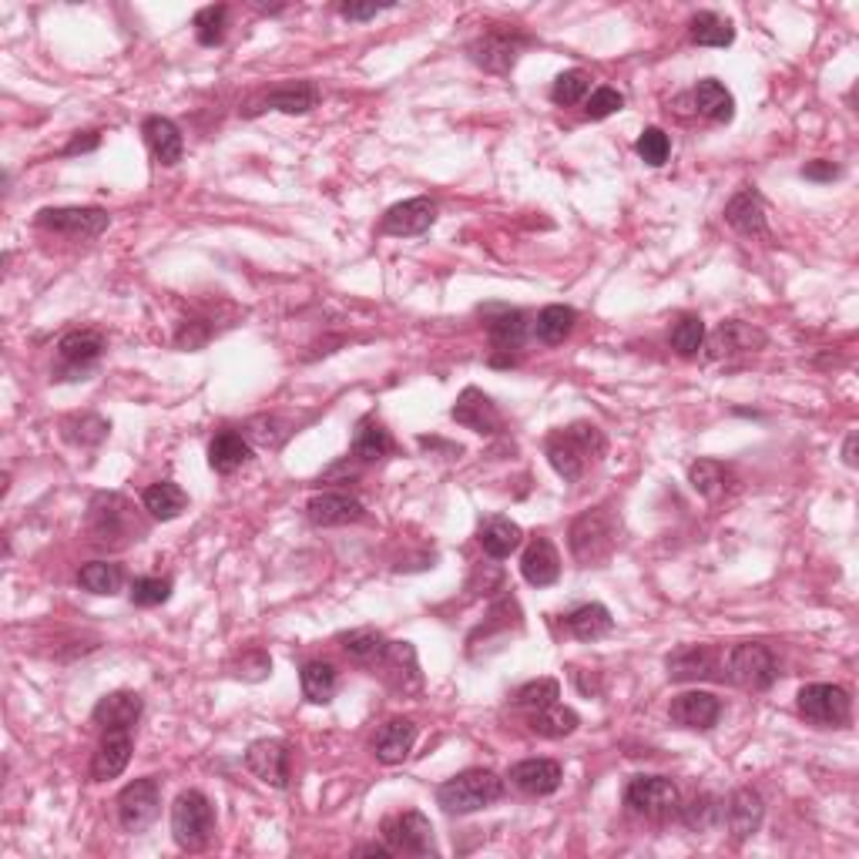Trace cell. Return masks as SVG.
I'll use <instances>...</instances> for the list:
<instances>
[{
  "label": "cell",
  "instance_id": "6da1fadb",
  "mask_svg": "<svg viewBox=\"0 0 859 859\" xmlns=\"http://www.w3.org/2000/svg\"><path fill=\"white\" fill-rule=\"evenodd\" d=\"M618 531H622V521L615 518V511H611V508L581 511V514L571 521V531H567L571 558H574L581 567H597V564H604L611 554H615V548H618Z\"/></svg>",
  "mask_w": 859,
  "mask_h": 859
},
{
  "label": "cell",
  "instance_id": "7a4b0ae2",
  "mask_svg": "<svg viewBox=\"0 0 859 859\" xmlns=\"http://www.w3.org/2000/svg\"><path fill=\"white\" fill-rule=\"evenodd\" d=\"M604 450H607V440H604V433H601L594 423H571L567 430L551 433L548 443H544V453H548L551 467H554L567 483L581 480L584 470H587V463L597 460Z\"/></svg>",
  "mask_w": 859,
  "mask_h": 859
},
{
  "label": "cell",
  "instance_id": "3957f363",
  "mask_svg": "<svg viewBox=\"0 0 859 859\" xmlns=\"http://www.w3.org/2000/svg\"><path fill=\"white\" fill-rule=\"evenodd\" d=\"M504 796V779L490 769H467L453 779H447L437 789V802L450 812V816H470L480 812L487 806H494Z\"/></svg>",
  "mask_w": 859,
  "mask_h": 859
},
{
  "label": "cell",
  "instance_id": "277c9868",
  "mask_svg": "<svg viewBox=\"0 0 859 859\" xmlns=\"http://www.w3.org/2000/svg\"><path fill=\"white\" fill-rule=\"evenodd\" d=\"M88 531L94 538V544H111V548H125L132 541H139V521L132 504L121 494H94L88 504Z\"/></svg>",
  "mask_w": 859,
  "mask_h": 859
},
{
  "label": "cell",
  "instance_id": "5b68a950",
  "mask_svg": "<svg viewBox=\"0 0 859 859\" xmlns=\"http://www.w3.org/2000/svg\"><path fill=\"white\" fill-rule=\"evenodd\" d=\"M172 836L185 852H202L215 836V809L205 792L185 789L172 806Z\"/></svg>",
  "mask_w": 859,
  "mask_h": 859
},
{
  "label": "cell",
  "instance_id": "8992f818",
  "mask_svg": "<svg viewBox=\"0 0 859 859\" xmlns=\"http://www.w3.org/2000/svg\"><path fill=\"white\" fill-rule=\"evenodd\" d=\"M725 675L732 685H739L746 692H766L779 678V658L773 655V648H766L759 642H743L728 652Z\"/></svg>",
  "mask_w": 859,
  "mask_h": 859
},
{
  "label": "cell",
  "instance_id": "52a82bcc",
  "mask_svg": "<svg viewBox=\"0 0 859 859\" xmlns=\"http://www.w3.org/2000/svg\"><path fill=\"white\" fill-rule=\"evenodd\" d=\"M162 812V783L155 776L135 779L117 792V822L129 832H145Z\"/></svg>",
  "mask_w": 859,
  "mask_h": 859
},
{
  "label": "cell",
  "instance_id": "ba28073f",
  "mask_svg": "<svg viewBox=\"0 0 859 859\" xmlns=\"http://www.w3.org/2000/svg\"><path fill=\"white\" fill-rule=\"evenodd\" d=\"M34 225L44 232L71 235V238H98L108 225L111 215L98 205H68V208H41L34 215Z\"/></svg>",
  "mask_w": 859,
  "mask_h": 859
},
{
  "label": "cell",
  "instance_id": "9c48e42d",
  "mask_svg": "<svg viewBox=\"0 0 859 859\" xmlns=\"http://www.w3.org/2000/svg\"><path fill=\"white\" fill-rule=\"evenodd\" d=\"M625 806L645 819H668L678 812V789L668 776H635L625 789Z\"/></svg>",
  "mask_w": 859,
  "mask_h": 859
},
{
  "label": "cell",
  "instance_id": "30bf717a",
  "mask_svg": "<svg viewBox=\"0 0 859 859\" xmlns=\"http://www.w3.org/2000/svg\"><path fill=\"white\" fill-rule=\"evenodd\" d=\"M384 839L387 846L397 852H407V856H433L437 846H433V826L423 812L417 809H407V812H397V816H387L384 819Z\"/></svg>",
  "mask_w": 859,
  "mask_h": 859
},
{
  "label": "cell",
  "instance_id": "8fae6325",
  "mask_svg": "<svg viewBox=\"0 0 859 859\" xmlns=\"http://www.w3.org/2000/svg\"><path fill=\"white\" fill-rule=\"evenodd\" d=\"M799 712L816 722V725H829V728H842L852 715V698L846 688L839 685H826V682H816V685H806L799 688Z\"/></svg>",
  "mask_w": 859,
  "mask_h": 859
},
{
  "label": "cell",
  "instance_id": "7c38bea8",
  "mask_svg": "<svg viewBox=\"0 0 859 859\" xmlns=\"http://www.w3.org/2000/svg\"><path fill=\"white\" fill-rule=\"evenodd\" d=\"M245 766L256 779H263L273 789H289L293 779V749L286 739H259L245 753Z\"/></svg>",
  "mask_w": 859,
  "mask_h": 859
},
{
  "label": "cell",
  "instance_id": "4fadbf2b",
  "mask_svg": "<svg viewBox=\"0 0 859 859\" xmlns=\"http://www.w3.org/2000/svg\"><path fill=\"white\" fill-rule=\"evenodd\" d=\"M521 48H524V38H511V34H501V31H490L483 38H477L467 54L477 68L490 71V74H511L518 58H521Z\"/></svg>",
  "mask_w": 859,
  "mask_h": 859
},
{
  "label": "cell",
  "instance_id": "5bb4252c",
  "mask_svg": "<svg viewBox=\"0 0 859 859\" xmlns=\"http://www.w3.org/2000/svg\"><path fill=\"white\" fill-rule=\"evenodd\" d=\"M722 819H725L732 839L743 842V839H749V836L759 832V826H763V819H766V802H763V796H759L756 789L743 786V789H735V792L728 796V802L722 806Z\"/></svg>",
  "mask_w": 859,
  "mask_h": 859
},
{
  "label": "cell",
  "instance_id": "9a60e30c",
  "mask_svg": "<svg viewBox=\"0 0 859 859\" xmlns=\"http://www.w3.org/2000/svg\"><path fill=\"white\" fill-rule=\"evenodd\" d=\"M319 104V88L316 81H289L273 88L269 94H263L259 101H253L245 108V117H256L263 111H283V114H306Z\"/></svg>",
  "mask_w": 859,
  "mask_h": 859
},
{
  "label": "cell",
  "instance_id": "2e32d148",
  "mask_svg": "<svg viewBox=\"0 0 859 859\" xmlns=\"http://www.w3.org/2000/svg\"><path fill=\"white\" fill-rule=\"evenodd\" d=\"M132 763V732L129 728H111L101 735V743L94 749L91 759V779L94 783H108L117 779Z\"/></svg>",
  "mask_w": 859,
  "mask_h": 859
},
{
  "label": "cell",
  "instance_id": "e0dca14e",
  "mask_svg": "<svg viewBox=\"0 0 859 859\" xmlns=\"http://www.w3.org/2000/svg\"><path fill=\"white\" fill-rule=\"evenodd\" d=\"M450 417H453L460 427H467V430H473V433H487V437L498 433V430L504 427V417H501L498 403L490 400L487 393H480L477 387H467V390L457 397Z\"/></svg>",
  "mask_w": 859,
  "mask_h": 859
},
{
  "label": "cell",
  "instance_id": "ac0fdd59",
  "mask_svg": "<svg viewBox=\"0 0 859 859\" xmlns=\"http://www.w3.org/2000/svg\"><path fill=\"white\" fill-rule=\"evenodd\" d=\"M377 668L384 672V678H387V685H390L393 692L410 695V692H420V685H423L420 662H417V648H413L410 642H390Z\"/></svg>",
  "mask_w": 859,
  "mask_h": 859
},
{
  "label": "cell",
  "instance_id": "d6986e66",
  "mask_svg": "<svg viewBox=\"0 0 859 859\" xmlns=\"http://www.w3.org/2000/svg\"><path fill=\"white\" fill-rule=\"evenodd\" d=\"M142 708H145V702H142L139 692H129V688L108 692L104 698H98V705L91 712V722L101 732H111V728H129L132 732L142 718Z\"/></svg>",
  "mask_w": 859,
  "mask_h": 859
},
{
  "label": "cell",
  "instance_id": "ffe728a7",
  "mask_svg": "<svg viewBox=\"0 0 859 859\" xmlns=\"http://www.w3.org/2000/svg\"><path fill=\"white\" fill-rule=\"evenodd\" d=\"M433 222H437V205L430 198H407V202L387 208V215L380 222V232L397 235V238H410V235H423Z\"/></svg>",
  "mask_w": 859,
  "mask_h": 859
},
{
  "label": "cell",
  "instance_id": "44dd1931",
  "mask_svg": "<svg viewBox=\"0 0 859 859\" xmlns=\"http://www.w3.org/2000/svg\"><path fill=\"white\" fill-rule=\"evenodd\" d=\"M725 222L743 232V235H753V238H763L769 235V215H766V202L756 188H743L735 192L725 205Z\"/></svg>",
  "mask_w": 859,
  "mask_h": 859
},
{
  "label": "cell",
  "instance_id": "7402d4cb",
  "mask_svg": "<svg viewBox=\"0 0 859 859\" xmlns=\"http://www.w3.org/2000/svg\"><path fill=\"white\" fill-rule=\"evenodd\" d=\"M672 682H705L718 675V655L708 645H682L665 658Z\"/></svg>",
  "mask_w": 859,
  "mask_h": 859
},
{
  "label": "cell",
  "instance_id": "603a6c76",
  "mask_svg": "<svg viewBox=\"0 0 859 859\" xmlns=\"http://www.w3.org/2000/svg\"><path fill=\"white\" fill-rule=\"evenodd\" d=\"M514 789H521L524 796H551L561 789V779H564V769L561 763L554 759H524L518 766H511V776Z\"/></svg>",
  "mask_w": 859,
  "mask_h": 859
},
{
  "label": "cell",
  "instance_id": "cb8c5ba5",
  "mask_svg": "<svg viewBox=\"0 0 859 859\" xmlns=\"http://www.w3.org/2000/svg\"><path fill=\"white\" fill-rule=\"evenodd\" d=\"M413 743H417V722L410 718H390L374 739V756L384 763V766H400L407 763V756L413 753Z\"/></svg>",
  "mask_w": 859,
  "mask_h": 859
},
{
  "label": "cell",
  "instance_id": "d4e9b609",
  "mask_svg": "<svg viewBox=\"0 0 859 859\" xmlns=\"http://www.w3.org/2000/svg\"><path fill=\"white\" fill-rule=\"evenodd\" d=\"M759 346H766V336L759 329H753L749 323H722L712 336H708V352L705 359H725L735 352H756Z\"/></svg>",
  "mask_w": 859,
  "mask_h": 859
},
{
  "label": "cell",
  "instance_id": "484cf974",
  "mask_svg": "<svg viewBox=\"0 0 859 859\" xmlns=\"http://www.w3.org/2000/svg\"><path fill=\"white\" fill-rule=\"evenodd\" d=\"M306 518L316 528H342V524H356L366 518L362 504L349 494H316L306 504Z\"/></svg>",
  "mask_w": 859,
  "mask_h": 859
},
{
  "label": "cell",
  "instance_id": "4316f807",
  "mask_svg": "<svg viewBox=\"0 0 859 859\" xmlns=\"http://www.w3.org/2000/svg\"><path fill=\"white\" fill-rule=\"evenodd\" d=\"M668 715L682 728H712L722 715V702L712 692H682L672 698Z\"/></svg>",
  "mask_w": 859,
  "mask_h": 859
},
{
  "label": "cell",
  "instance_id": "83f0119b",
  "mask_svg": "<svg viewBox=\"0 0 859 859\" xmlns=\"http://www.w3.org/2000/svg\"><path fill=\"white\" fill-rule=\"evenodd\" d=\"M528 329H531L528 313L508 309V306H487V336L494 342V349H501V352L521 349Z\"/></svg>",
  "mask_w": 859,
  "mask_h": 859
},
{
  "label": "cell",
  "instance_id": "f1b7e54d",
  "mask_svg": "<svg viewBox=\"0 0 859 859\" xmlns=\"http://www.w3.org/2000/svg\"><path fill=\"white\" fill-rule=\"evenodd\" d=\"M521 574L534 587H551L561 577V554L548 538H534L521 558Z\"/></svg>",
  "mask_w": 859,
  "mask_h": 859
},
{
  "label": "cell",
  "instance_id": "f546056e",
  "mask_svg": "<svg viewBox=\"0 0 859 859\" xmlns=\"http://www.w3.org/2000/svg\"><path fill=\"white\" fill-rule=\"evenodd\" d=\"M142 135H145L149 149L155 152V158H158L162 165L172 168V165L182 162V155H185V139H182V132H178L175 121H168V117H162V114H152V117H145Z\"/></svg>",
  "mask_w": 859,
  "mask_h": 859
},
{
  "label": "cell",
  "instance_id": "4dcf8cb0",
  "mask_svg": "<svg viewBox=\"0 0 859 859\" xmlns=\"http://www.w3.org/2000/svg\"><path fill=\"white\" fill-rule=\"evenodd\" d=\"M249 460H253V447H249V440H245L242 433L222 430V433L212 437V443H208V467L215 473L228 477V473L242 470Z\"/></svg>",
  "mask_w": 859,
  "mask_h": 859
},
{
  "label": "cell",
  "instance_id": "1f68e13d",
  "mask_svg": "<svg viewBox=\"0 0 859 859\" xmlns=\"http://www.w3.org/2000/svg\"><path fill=\"white\" fill-rule=\"evenodd\" d=\"M477 541H480L483 554H490V558L501 561V558H511V554L524 544V531H521V524H514L511 518H490V521L480 524Z\"/></svg>",
  "mask_w": 859,
  "mask_h": 859
},
{
  "label": "cell",
  "instance_id": "d6a6232c",
  "mask_svg": "<svg viewBox=\"0 0 859 859\" xmlns=\"http://www.w3.org/2000/svg\"><path fill=\"white\" fill-rule=\"evenodd\" d=\"M142 504L155 521H175L188 511V494L175 480H158L142 494Z\"/></svg>",
  "mask_w": 859,
  "mask_h": 859
},
{
  "label": "cell",
  "instance_id": "836d02e7",
  "mask_svg": "<svg viewBox=\"0 0 859 859\" xmlns=\"http://www.w3.org/2000/svg\"><path fill=\"white\" fill-rule=\"evenodd\" d=\"M528 725L534 735H541V739H567L571 732H577L581 718L574 708L561 705V702H551L538 712H528Z\"/></svg>",
  "mask_w": 859,
  "mask_h": 859
},
{
  "label": "cell",
  "instance_id": "e575fe53",
  "mask_svg": "<svg viewBox=\"0 0 859 859\" xmlns=\"http://www.w3.org/2000/svg\"><path fill=\"white\" fill-rule=\"evenodd\" d=\"M692 101H695V111L705 114L708 121H718V125H725V121L735 117V98L732 91L715 81V78H702L692 91Z\"/></svg>",
  "mask_w": 859,
  "mask_h": 859
},
{
  "label": "cell",
  "instance_id": "d590c367",
  "mask_svg": "<svg viewBox=\"0 0 859 859\" xmlns=\"http://www.w3.org/2000/svg\"><path fill=\"white\" fill-rule=\"evenodd\" d=\"M104 352V336L94 333V329H74V333H64L61 342H58V356L61 362L68 366H78V370H88L91 362H98Z\"/></svg>",
  "mask_w": 859,
  "mask_h": 859
},
{
  "label": "cell",
  "instance_id": "8d00e7d4",
  "mask_svg": "<svg viewBox=\"0 0 859 859\" xmlns=\"http://www.w3.org/2000/svg\"><path fill=\"white\" fill-rule=\"evenodd\" d=\"M393 450V440H390V430L377 420V417H362L356 423V433H352V457L362 460V463H374L380 457H387Z\"/></svg>",
  "mask_w": 859,
  "mask_h": 859
},
{
  "label": "cell",
  "instance_id": "74e56055",
  "mask_svg": "<svg viewBox=\"0 0 859 859\" xmlns=\"http://www.w3.org/2000/svg\"><path fill=\"white\" fill-rule=\"evenodd\" d=\"M567 628H571V635L577 642H597V638H604L611 628H615V618H611V611L604 604L591 601V604H581V607L571 611Z\"/></svg>",
  "mask_w": 859,
  "mask_h": 859
},
{
  "label": "cell",
  "instance_id": "f35d334b",
  "mask_svg": "<svg viewBox=\"0 0 859 859\" xmlns=\"http://www.w3.org/2000/svg\"><path fill=\"white\" fill-rule=\"evenodd\" d=\"M688 483L698 490L702 498L718 501V498H725L728 490H732V470L725 463H718V460L702 457V460H695L688 467Z\"/></svg>",
  "mask_w": 859,
  "mask_h": 859
},
{
  "label": "cell",
  "instance_id": "ab89813d",
  "mask_svg": "<svg viewBox=\"0 0 859 859\" xmlns=\"http://www.w3.org/2000/svg\"><path fill=\"white\" fill-rule=\"evenodd\" d=\"M339 645H342L346 658H352L356 665H370V668H377L390 642H387L377 628H356V632L342 635V638H339Z\"/></svg>",
  "mask_w": 859,
  "mask_h": 859
},
{
  "label": "cell",
  "instance_id": "60d3db41",
  "mask_svg": "<svg viewBox=\"0 0 859 859\" xmlns=\"http://www.w3.org/2000/svg\"><path fill=\"white\" fill-rule=\"evenodd\" d=\"M574 326H577V313L571 306H544L534 319V336L544 346H558L574 333Z\"/></svg>",
  "mask_w": 859,
  "mask_h": 859
},
{
  "label": "cell",
  "instance_id": "b9f144b4",
  "mask_svg": "<svg viewBox=\"0 0 859 859\" xmlns=\"http://www.w3.org/2000/svg\"><path fill=\"white\" fill-rule=\"evenodd\" d=\"M688 38L702 48H728L735 41V28H732V21L712 14V11H702L688 21Z\"/></svg>",
  "mask_w": 859,
  "mask_h": 859
},
{
  "label": "cell",
  "instance_id": "7bdbcfd3",
  "mask_svg": "<svg viewBox=\"0 0 859 859\" xmlns=\"http://www.w3.org/2000/svg\"><path fill=\"white\" fill-rule=\"evenodd\" d=\"M299 682H303V695L313 705H326V702H333L339 678H336V668L329 662H306L303 672H299Z\"/></svg>",
  "mask_w": 859,
  "mask_h": 859
},
{
  "label": "cell",
  "instance_id": "ee69618b",
  "mask_svg": "<svg viewBox=\"0 0 859 859\" xmlns=\"http://www.w3.org/2000/svg\"><path fill=\"white\" fill-rule=\"evenodd\" d=\"M121 581H125V574H121L117 564L111 561H91L78 571V584L91 594H117L121 591Z\"/></svg>",
  "mask_w": 859,
  "mask_h": 859
},
{
  "label": "cell",
  "instance_id": "f6af8a7d",
  "mask_svg": "<svg viewBox=\"0 0 859 859\" xmlns=\"http://www.w3.org/2000/svg\"><path fill=\"white\" fill-rule=\"evenodd\" d=\"M195 28V41L202 48H215L225 41V28H228V8L225 4H212V8H202L192 21Z\"/></svg>",
  "mask_w": 859,
  "mask_h": 859
},
{
  "label": "cell",
  "instance_id": "bcb514c9",
  "mask_svg": "<svg viewBox=\"0 0 859 859\" xmlns=\"http://www.w3.org/2000/svg\"><path fill=\"white\" fill-rule=\"evenodd\" d=\"M668 339H672V349L678 356H685V359L698 356V349L705 346V323H702V316H692V313L678 316V323L672 326Z\"/></svg>",
  "mask_w": 859,
  "mask_h": 859
},
{
  "label": "cell",
  "instance_id": "7dc6e473",
  "mask_svg": "<svg viewBox=\"0 0 859 859\" xmlns=\"http://www.w3.org/2000/svg\"><path fill=\"white\" fill-rule=\"evenodd\" d=\"M111 423L94 417V413H81V417H68L61 423V437L68 443H81V447H91V443H101L108 437Z\"/></svg>",
  "mask_w": 859,
  "mask_h": 859
},
{
  "label": "cell",
  "instance_id": "c3c4849f",
  "mask_svg": "<svg viewBox=\"0 0 859 859\" xmlns=\"http://www.w3.org/2000/svg\"><path fill=\"white\" fill-rule=\"evenodd\" d=\"M678 816H682V822H685L688 829H695V832H708V829L722 819V806H718V799H715V796L698 792V796H692V802H688V806H678Z\"/></svg>",
  "mask_w": 859,
  "mask_h": 859
},
{
  "label": "cell",
  "instance_id": "681fc988",
  "mask_svg": "<svg viewBox=\"0 0 859 859\" xmlns=\"http://www.w3.org/2000/svg\"><path fill=\"white\" fill-rule=\"evenodd\" d=\"M587 91H591V74L581 71V68H574V71L558 74V81H554V88H551V101H554V104H577V101L587 98Z\"/></svg>",
  "mask_w": 859,
  "mask_h": 859
},
{
  "label": "cell",
  "instance_id": "f907efd6",
  "mask_svg": "<svg viewBox=\"0 0 859 859\" xmlns=\"http://www.w3.org/2000/svg\"><path fill=\"white\" fill-rule=\"evenodd\" d=\"M558 698H561V685L554 678H534L514 695V705L524 708V712H538V708H544Z\"/></svg>",
  "mask_w": 859,
  "mask_h": 859
},
{
  "label": "cell",
  "instance_id": "816d5d0a",
  "mask_svg": "<svg viewBox=\"0 0 859 859\" xmlns=\"http://www.w3.org/2000/svg\"><path fill=\"white\" fill-rule=\"evenodd\" d=\"M635 152H638V158H642L645 165L662 168V165L668 162L672 142H668V135H665L662 129H645L642 139H638V145H635Z\"/></svg>",
  "mask_w": 859,
  "mask_h": 859
},
{
  "label": "cell",
  "instance_id": "f5cc1de1",
  "mask_svg": "<svg viewBox=\"0 0 859 859\" xmlns=\"http://www.w3.org/2000/svg\"><path fill=\"white\" fill-rule=\"evenodd\" d=\"M172 597V577H135L132 584V604L155 607Z\"/></svg>",
  "mask_w": 859,
  "mask_h": 859
},
{
  "label": "cell",
  "instance_id": "db71d44e",
  "mask_svg": "<svg viewBox=\"0 0 859 859\" xmlns=\"http://www.w3.org/2000/svg\"><path fill=\"white\" fill-rule=\"evenodd\" d=\"M622 108H625V94L604 84V88H594V91H591V98H587V104H584V114H587L591 121H604V117H611V114L622 111Z\"/></svg>",
  "mask_w": 859,
  "mask_h": 859
},
{
  "label": "cell",
  "instance_id": "11a10c76",
  "mask_svg": "<svg viewBox=\"0 0 859 859\" xmlns=\"http://www.w3.org/2000/svg\"><path fill=\"white\" fill-rule=\"evenodd\" d=\"M249 437H253L259 447L276 450V447H283V440L289 437V427H286L283 420H276V417H259V420L249 423Z\"/></svg>",
  "mask_w": 859,
  "mask_h": 859
},
{
  "label": "cell",
  "instance_id": "9f6ffc18",
  "mask_svg": "<svg viewBox=\"0 0 859 859\" xmlns=\"http://www.w3.org/2000/svg\"><path fill=\"white\" fill-rule=\"evenodd\" d=\"M212 339V326H205L202 319H185L175 333V346L178 349H202Z\"/></svg>",
  "mask_w": 859,
  "mask_h": 859
},
{
  "label": "cell",
  "instance_id": "6f0895ef",
  "mask_svg": "<svg viewBox=\"0 0 859 859\" xmlns=\"http://www.w3.org/2000/svg\"><path fill=\"white\" fill-rule=\"evenodd\" d=\"M393 4H356V0H349V4H339V14L346 21H370L384 11H390Z\"/></svg>",
  "mask_w": 859,
  "mask_h": 859
},
{
  "label": "cell",
  "instance_id": "680465c9",
  "mask_svg": "<svg viewBox=\"0 0 859 859\" xmlns=\"http://www.w3.org/2000/svg\"><path fill=\"white\" fill-rule=\"evenodd\" d=\"M242 668H245V672H238L242 678H253V682H259V678H266V675L273 672V658H269L266 652H253L249 658L242 662Z\"/></svg>",
  "mask_w": 859,
  "mask_h": 859
},
{
  "label": "cell",
  "instance_id": "91938a15",
  "mask_svg": "<svg viewBox=\"0 0 859 859\" xmlns=\"http://www.w3.org/2000/svg\"><path fill=\"white\" fill-rule=\"evenodd\" d=\"M802 178H809V182H832V178H839V165H832L826 158H816V162L802 165Z\"/></svg>",
  "mask_w": 859,
  "mask_h": 859
},
{
  "label": "cell",
  "instance_id": "94428289",
  "mask_svg": "<svg viewBox=\"0 0 859 859\" xmlns=\"http://www.w3.org/2000/svg\"><path fill=\"white\" fill-rule=\"evenodd\" d=\"M101 145V135L98 132H84V135H74L68 145H64V155H78V152H94Z\"/></svg>",
  "mask_w": 859,
  "mask_h": 859
},
{
  "label": "cell",
  "instance_id": "6125c7cd",
  "mask_svg": "<svg viewBox=\"0 0 859 859\" xmlns=\"http://www.w3.org/2000/svg\"><path fill=\"white\" fill-rule=\"evenodd\" d=\"M356 856H384L387 859V856H393V849L387 842H366V846L356 849Z\"/></svg>",
  "mask_w": 859,
  "mask_h": 859
},
{
  "label": "cell",
  "instance_id": "be15d7a7",
  "mask_svg": "<svg viewBox=\"0 0 859 859\" xmlns=\"http://www.w3.org/2000/svg\"><path fill=\"white\" fill-rule=\"evenodd\" d=\"M842 460H846V467H856V433L846 437V443H842Z\"/></svg>",
  "mask_w": 859,
  "mask_h": 859
}]
</instances>
